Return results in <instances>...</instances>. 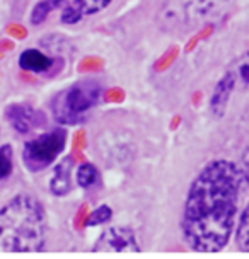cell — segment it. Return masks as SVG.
<instances>
[{
	"mask_svg": "<svg viewBox=\"0 0 249 259\" xmlns=\"http://www.w3.org/2000/svg\"><path fill=\"white\" fill-rule=\"evenodd\" d=\"M241 172L224 159L212 160L191 183L183 208L181 232L195 252H219L227 246L237 219Z\"/></svg>",
	"mask_w": 249,
	"mask_h": 259,
	"instance_id": "obj_1",
	"label": "cell"
},
{
	"mask_svg": "<svg viewBox=\"0 0 249 259\" xmlns=\"http://www.w3.org/2000/svg\"><path fill=\"white\" fill-rule=\"evenodd\" d=\"M46 244L43 205L31 194H19L0 208V254L41 252Z\"/></svg>",
	"mask_w": 249,
	"mask_h": 259,
	"instance_id": "obj_2",
	"label": "cell"
},
{
	"mask_svg": "<svg viewBox=\"0 0 249 259\" xmlns=\"http://www.w3.org/2000/svg\"><path fill=\"white\" fill-rule=\"evenodd\" d=\"M232 0H165L157 14L160 29L188 32L227 11Z\"/></svg>",
	"mask_w": 249,
	"mask_h": 259,
	"instance_id": "obj_3",
	"label": "cell"
},
{
	"mask_svg": "<svg viewBox=\"0 0 249 259\" xmlns=\"http://www.w3.org/2000/svg\"><path fill=\"white\" fill-rule=\"evenodd\" d=\"M101 87L96 82H82L62 92L53 101V114L63 124H77L84 121V113L96 106Z\"/></svg>",
	"mask_w": 249,
	"mask_h": 259,
	"instance_id": "obj_4",
	"label": "cell"
},
{
	"mask_svg": "<svg viewBox=\"0 0 249 259\" xmlns=\"http://www.w3.org/2000/svg\"><path fill=\"white\" fill-rule=\"evenodd\" d=\"M67 143V132L62 128L39 135L34 140L27 142L22 150V160L31 172H38L48 167L57 157L62 154Z\"/></svg>",
	"mask_w": 249,
	"mask_h": 259,
	"instance_id": "obj_5",
	"label": "cell"
},
{
	"mask_svg": "<svg viewBox=\"0 0 249 259\" xmlns=\"http://www.w3.org/2000/svg\"><path fill=\"white\" fill-rule=\"evenodd\" d=\"M92 251L104 254H133L140 252V247H138L137 237L132 229H128V227H111V229L104 230L101 234Z\"/></svg>",
	"mask_w": 249,
	"mask_h": 259,
	"instance_id": "obj_6",
	"label": "cell"
},
{
	"mask_svg": "<svg viewBox=\"0 0 249 259\" xmlns=\"http://www.w3.org/2000/svg\"><path fill=\"white\" fill-rule=\"evenodd\" d=\"M6 118L11 123V126L19 133H29L31 130L38 128L43 123V114L36 111L27 104H11L6 109Z\"/></svg>",
	"mask_w": 249,
	"mask_h": 259,
	"instance_id": "obj_7",
	"label": "cell"
},
{
	"mask_svg": "<svg viewBox=\"0 0 249 259\" xmlns=\"http://www.w3.org/2000/svg\"><path fill=\"white\" fill-rule=\"evenodd\" d=\"M236 87H237L236 78H234L232 72L227 70L224 73V77L219 80V84L215 85V91L210 99V109H212V113H214V116L220 118L225 113L227 103H229L230 96H232V92Z\"/></svg>",
	"mask_w": 249,
	"mask_h": 259,
	"instance_id": "obj_8",
	"label": "cell"
},
{
	"mask_svg": "<svg viewBox=\"0 0 249 259\" xmlns=\"http://www.w3.org/2000/svg\"><path fill=\"white\" fill-rule=\"evenodd\" d=\"M73 165V159L72 157H67L63 159L60 164L55 167L53 178L50 181V189H52L53 194L57 196H63L70 191V170Z\"/></svg>",
	"mask_w": 249,
	"mask_h": 259,
	"instance_id": "obj_9",
	"label": "cell"
},
{
	"mask_svg": "<svg viewBox=\"0 0 249 259\" xmlns=\"http://www.w3.org/2000/svg\"><path fill=\"white\" fill-rule=\"evenodd\" d=\"M21 68L29 72H46L52 68L53 60L48 58L46 55H43L38 50H26L19 58Z\"/></svg>",
	"mask_w": 249,
	"mask_h": 259,
	"instance_id": "obj_10",
	"label": "cell"
},
{
	"mask_svg": "<svg viewBox=\"0 0 249 259\" xmlns=\"http://www.w3.org/2000/svg\"><path fill=\"white\" fill-rule=\"evenodd\" d=\"M247 174V181H249V167L246 170ZM236 244L241 252H247L249 254V201L244 211L241 213L237 220V227H236Z\"/></svg>",
	"mask_w": 249,
	"mask_h": 259,
	"instance_id": "obj_11",
	"label": "cell"
},
{
	"mask_svg": "<svg viewBox=\"0 0 249 259\" xmlns=\"http://www.w3.org/2000/svg\"><path fill=\"white\" fill-rule=\"evenodd\" d=\"M229 70L232 72L234 78H236V85L249 87V50L234 62Z\"/></svg>",
	"mask_w": 249,
	"mask_h": 259,
	"instance_id": "obj_12",
	"label": "cell"
},
{
	"mask_svg": "<svg viewBox=\"0 0 249 259\" xmlns=\"http://www.w3.org/2000/svg\"><path fill=\"white\" fill-rule=\"evenodd\" d=\"M63 6H67L65 0H41L39 4H36L33 12H31V22L33 24H41L48 17L50 12Z\"/></svg>",
	"mask_w": 249,
	"mask_h": 259,
	"instance_id": "obj_13",
	"label": "cell"
},
{
	"mask_svg": "<svg viewBox=\"0 0 249 259\" xmlns=\"http://www.w3.org/2000/svg\"><path fill=\"white\" fill-rule=\"evenodd\" d=\"M111 0H73L72 7L75 9V12L80 17L84 16H92V14H98L103 9L109 6Z\"/></svg>",
	"mask_w": 249,
	"mask_h": 259,
	"instance_id": "obj_14",
	"label": "cell"
},
{
	"mask_svg": "<svg viewBox=\"0 0 249 259\" xmlns=\"http://www.w3.org/2000/svg\"><path fill=\"white\" fill-rule=\"evenodd\" d=\"M99 174L98 169L94 167L92 164H82L79 167V172H77V181L82 188H91L98 183Z\"/></svg>",
	"mask_w": 249,
	"mask_h": 259,
	"instance_id": "obj_15",
	"label": "cell"
},
{
	"mask_svg": "<svg viewBox=\"0 0 249 259\" xmlns=\"http://www.w3.org/2000/svg\"><path fill=\"white\" fill-rule=\"evenodd\" d=\"M12 172V149L11 145L0 147V181Z\"/></svg>",
	"mask_w": 249,
	"mask_h": 259,
	"instance_id": "obj_16",
	"label": "cell"
},
{
	"mask_svg": "<svg viewBox=\"0 0 249 259\" xmlns=\"http://www.w3.org/2000/svg\"><path fill=\"white\" fill-rule=\"evenodd\" d=\"M109 219H111V208H109V206H99L98 210H94L92 213H89L87 225H91V227L101 225V224H106Z\"/></svg>",
	"mask_w": 249,
	"mask_h": 259,
	"instance_id": "obj_17",
	"label": "cell"
},
{
	"mask_svg": "<svg viewBox=\"0 0 249 259\" xmlns=\"http://www.w3.org/2000/svg\"><path fill=\"white\" fill-rule=\"evenodd\" d=\"M101 67H103V60L89 57V58H86L84 62L79 65V70L80 72H94V70H99Z\"/></svg>",
	"mask_w": 249,
	"mask_h": 259,
	"instance_id": "obj_18",
	"label": "cell"
},
{
	"mask_svg": "<svg viewBox=\"0 0 249 259\" xmlns=\"http://www.w3.org/2000/svg\"><path fill=\"white\" fill-rule=\"evenodd\" d=\"M80 19V16L79 14L75 12V9H73L72 6L70 7H65V11H63V14H62V21L65 22H68V24H73V22H77Z\"/></svg>",
	"mask_w": 249,
	"mask_h": 259,
	"instance_id": "obj_19",
	"label": "cell"
},
{
	"mask_svg": "<svg viewBox=\"0 0 249 259\" xmlns=\"http://www.w3.org/2000/svg\"><path fill=\"white\" fill-rule=\"evenodd\" d=\"M87 219H89V213H87V206L84 205L77 211V217H75V229H82L86 224H87Z\"/></svg>",
	"mask_w": 249,
	"mask_h": 259,
	"instance_id": "obj_20",
	"label": "cell"
},
{
	"mask_svg": "<svg viewBox=\"0 0 249 259\" xmlns=\"http://www.w3.org/2000/svg\"><path fill=\"white\" fill-rule=\"evenodd\" d=\"M174 55H176V48H173V50H171V52H169L168 55H165L164 58H160V60H159L157 65H155V67H154L155 70H162V68L168 67V65H169V63L174 60Z\"/></svg>",
	"mask_w": 249,
	"mask_h": 259,
	"instance_id": "obj_21",
	"label": "cell"
},
{
	"mask_svg": "<svg viewBox=\"0 0 249 259\" xmlns=\"http://www.w3.org/2000/svg\"><path fill=\"white\" fill-rule=\"evenodd\" d=\"M7 32L11 36H14V38H19L22 39L26 36V29L22 26H17V24H11V26H7Z\"/></svg>",
	"mask_w": 249,
	"mask_h": 259,
	"instance_id": "obj_22",
	"label": "cell"
},
{
	"mask_svg": "<svg viewBox=\"0 0 249 259\" xmlns=\"http://www.w3.org/2000/svg\"><path fill=\"white\" fill-rule=\"evenodd\" d=\"M121 99H123L121 89H111V91H108V94H106V101H109V103H119Z\"/></svg>",
	"mask_w": 249,
	"mask_h": 259,
	"instance_id": "obj_23",
	"label": "cell"
},
{
	"mask_svg": "<svg viewBox=\"0 0 249 259\" xmlns=\"http://www.w3.org/2000/svg\"><path fill=\"white\" fill-rule=\"evenodd\" d=\"M84 142H86V137H84V133L79 132L75 135V142H73V145H75V149H82L84 147Z\"/></svg>",
	"mask_w": 249,
	"mask_h": 259,
	"instance_id": "obj_24",
	"label": "cell"
},
{
	"mask_svg": "<svg viewBox=\"0 0 249 259\" xmlns=\"http://www.w3.org/2000/svg\"><path fill=\"white\" fill-rule=\"evenodd\" d=\"M0 48H4V50H11V48H12V43H9V41H2V43H0Z\"/></svg>",
	"mask_w": 249,
	"mask_h": 259,
	"instance_id": "obj_25",
	"label": "cell"
}]
</instances>
